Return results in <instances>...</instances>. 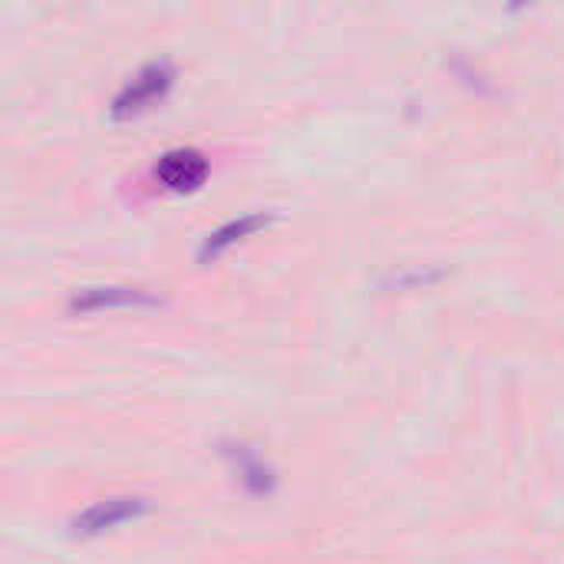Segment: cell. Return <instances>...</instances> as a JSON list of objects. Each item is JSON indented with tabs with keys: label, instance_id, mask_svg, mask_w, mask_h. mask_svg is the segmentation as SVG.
<instances>
[{
	"label": "cell",
	"instance_id": "6da1fadb",
	"mask_svg": "<svg viewBox=\"0 0 564 564\" xmlns=\"http://www.w3.org/2000/svg\"><path fill=\"white\" fill-rule=\"evenodd\" d=\"M155 175L165 188L172 192H192L205 182L208 175V159L198 152V149H169L159 165H155Z\"/></svg>",
	"mask_w": 564,
	"mask_h": 564
},
{
	"label": "cell",
	"instance_id": "7a4b0ae2",
	"mask_svg": "<svg viewBox=\"0 0 564 564\" xmlns=\"http://www.w3.org/2000/svg\"><path fill=\"white\" fill-rule=\"evenodd\" d=\"M172 83V66L169 63H149L145 69L135 73V79L116 96V116H129L139 112L145 106H152Z\"/></svg>",
	"mask_w": 564,
	"mask_h": 564
},
{
	"label": "cell",
	"instance_id": "3957f363",
	"mask_svg": "<svg viewBox=\"0 0 564 564\" xmlns=\"http://www.w3.org/2000/svg\"><path fill=\"white\" fill-rule=\"evenodd\" d=\"M139 512H145V502L142 499H106V502H96L93 509H86L76 519V532L96 535L102 529H116V525L135 519Z\"/></svg>",
	"mask_w": 564,
	"mask_h": 564
},
{
	"label": "cell",
	"instance_id": "277c9868",
	"mask_svg": "<svg viewBox=\"0 0 564 564\" xmlns=\"http://www.w3.org/2000/svg\"><path fill=\"white\" fill-rule=\"evenodd\" d=\"M268 225V218L264 215H245V218H235V221H228V225H221L215 235H208V241H205V248H202V254H215V251H221L225 245H231V241H238V238H245V235H251V231H258V228H264Z\"/></svg>",
	"mask_w": 564,
	"mask_h": 564
},
{
	"label": "cell",
	"instance_id": "5b68a950",
	"mask_svg": "<svg viewBox=\"0 0 564 564\" xmlns=\"http://www.w3.org/2000/svg\"><path fill=\"white\" fill-rule=\"evenodd\" d=\"M76 307H109V304H152L149 294L142 291H129V288H99V291H86L83 297L73 301Z\"/></svg>",
	"mask_w": 564,
	"mask_h": 564
}]
</instances>
